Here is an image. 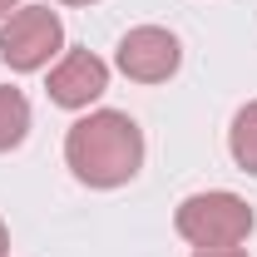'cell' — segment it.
<instances>
[{
    "instance_id": "obj_6",
    "label": "cell",
    "mask_w": 257,
    "mask_h": 257,
    "mask_svg": "<svg viewBox=\"0 0 257 257\" xmlns=\"http://www.w3.org/2000/svg\"><path fill=\"white\" fill-rule=\"evenodd\" d=\"M25 134H30V99L10 84H0V154L20 149Z\"/></svg>"
},
{
    "instance_id": "obj_1",
    "label": "cell",
    "mask_w": 257,
    "mask_h": 257,
    "mask_svg": "<svg viewBox=\"0 0 257 257\" xmlns=\"http://www.w3.org/2000/svg\"><path fill=\"white\" fill-rule=\"evenodd\" d=\"M64 163L89 188H119L144 168V128L119 109H94L64 134Z\"/></svg>"
},
{
    "instance_id": "obj_9",
    "label": "cell",
    "mask_w": 257,
    "mask_h": 257,
    "mask_svg": "<svg viewBox=\"0 0 257 257\" xmlns=\"http://www.w3.org/2000/svg\"><path fill=\"white\" fill-rule=\"evenodd\" d=\"M10 252V232H5V223H0V257Z\"/></svg>"
},
{
    "instance_id": "obj_7",
    "label": "cell",
    "mask_w": 257,
    "mask_h": 257,
    "mask_svg": "<svg viewBox=\"0 0 257 257\" xmlns=\"http://www.w3.org/2000/svg\"><path fill=\"white\" fill-rule=\"evenodd\" d=\"M227 149H232V163L257 178V99L237 109V119L227 128Z\"/></svg>"
},
{
    "instance_id": "obj_5",
    "label": "cell",
    "mask_w": 257,
    "mask_h": 257,
    "mask_svg": "<svg viewBox=\"0 0 257 257\" xmlns=\"http://www.w3.org/2000/svg\"><path fill=\"white\" fill-rule=\"evenodd\" d=\"M50 99L60 109H89L104 89H109V64L89 55V50H69L55 69H50Z\"/></svg>"
},
{
    "instance_id": "obj_8",
    "label": "cell",
    "mask_w": 257,
    "mask_h": 257,
    "mask_svg": "<svg viewBox=\"0 0 257 257\" xmlns=\"http://www.w3.org/2000/svg\"><path fill=\"white\" fill-rule=\"evenodd\" d=\"M193 257H247L242 247H193Z\"/></svg>"
},
{
    "instance_id": "obj_4",
    "label": "cell",
    "mask_w": 257,
    "mask_h": 257,
    "mask_svg": "<svg viewBox=\"0 0 257 257\" xmlns=\"http://www.w3.org/2000/svg\"><path fill=\"white\" fill-rule=\"evenodd\" d=\"M119 69H124L128 79H139V84H163L178 64H183V45H178V35L163 30V25H139V30H128L119 40Z\"/></svg>"
},
{
    "instance_id": "obj_3",
    "label": "cell",
    "mask_w": 257,
    "mask_h": 257,
    "mask_svg": "<svg viewBox=\"0 0 257 257\" xmlns=\"http://www.w3.org/2000/svg\"><path fill=\"white\" fill-rule=\"evenodd\" d=\"M60 50H64V25L50 5H25L0 25V60L20 74L45 69Z\"/></svg>"
},
{
    "instance_id": "obj_11",
    "label": "cell",
    "mask_w": 257,
    "mask_h": 257,
    "mask_svg": "<svg viewBox=\"0 0 257 257\" xmlns=\"http://www.w3.org/2000/svg\"><path fill=\"white\" fill-rule=\"evenodd\" d=\"M64 5H94V0H64Z\"/></svg>"
},
{
    "instance_id": "obj_10",
    "label": "cell",
    "mask_w": 257,
    "mask_h": 257,
    "mask_svg": "<svg viewBox=\"0 0 257 257\" xmlns=\"http://www.w3.org/2000/svg\"><path fill=\"white\" fill-rule=\"evenodd\" d=\"M10 5H15V0H0V20H5V15H10Z\"/></svg>"
},
{
    "instance_id": "obj_2",
    "label": "cell",
    "mask_w": 257,
    "mask_h": 257,
    "mask_svg": "<svg viewBox=\"0 0 257 257\" xmlns=\"http://www.w3.org/2000/svg\"><path fill=\"white\" fill-rule=\"evenodd\" d=\"M252 223H257L252 208L237 193H193L173 213L178 237H188L193 247H237V242H247Z\"/></svg>"
}]
</instances>
